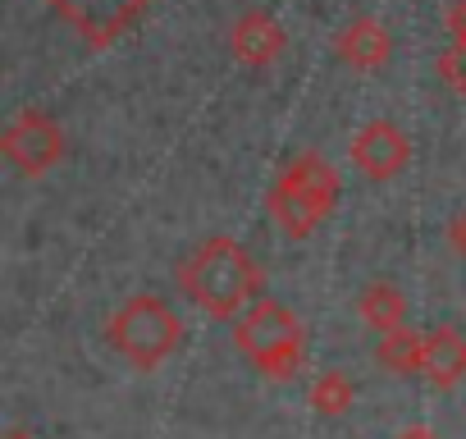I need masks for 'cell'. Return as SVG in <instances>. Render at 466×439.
Returning a JSON list of instances; mask_svg holds the SVG:
<instances>
[{"label": "cell", "mask_w": 466, "mask_h": 439, "mask_svg": "<svg viewBox=\"0 0 466 439\" xmlns=\"http://www.w3.org/2000/svg\"><path fill=\"white\" fill-rule=\"evenodd\" d=\"M174 284L183 289V298L206 311L210 321H238L252 302L266 298V271L261 261L228 234L201 239L174 271Z\"/></svg>", "instance_id": "1"}, {"label": "cell", "mask_w": 466, "mask_h": 439, "mask_svg": "<svg viewBox=\"0 0 466 439\" xmlns=\"http://www.w3.org/2000/svg\"><path fill=\"white\" fill-rule=\"evenodd\" d=\"M339 192H343L339 169L320 151H298L275 174V183L266 188V215L275 220V230L284 239L302 243V239H311L325 220L334 215Z\"/></svg>", "instance_id": "2"}, {"label": "cell", "mask_w": 466, "mask_h": 439, "mask_svg": "<svg viewBox=\"0 0 466 439\" xmlns=\"http://www.w3.org/2000/svg\"><path fill=\"white\" fill-rule=\"evenodd\" d=\"M233 348L266 380H293L307 366V325L284 302L261 298L233 321Z\"/></svg>", "instance_id": "3"}, {"label": "cell", "mask_w": 466, "mask_h": 439, "mask_svg": "<svg viewBox=\"0 0 466 439\" xmlns=\"http://www.w3.org/2000/svg\"><path fill=\"white\" fill-rule=\"evenodd\" d=\"M106 339L110 348L142 375L160 371L178 343H183V321L174 316V307L156 293H133L110 321H106Z\"/></svg>", "instance_id": "4"}, {"label": "cell", "mask_w": 466, "mask_h": 439, "mask_svg": "<svg viewBox=\"0 0 466 439\" xmlns=\"http://www.w3.org/2000/svg\"><path fill=\"white\" fill-rule=\"evenodd\" d=\"M65 128L56 124V115L46 110H24L5 124V133H0V151H5V160L24 174V179H42L51 174L60 160H65Z\"/></svg>", "instance_id": "5"}, {"label": "cell", "mask_w": 466, "mask_h": 439, "mask_svg": "<svg viewBox=\"0 0 466 439\" xmlns=\"http://www.w3.org/2000/svg\"><path fill=\"white\" fill-rule=\"evenodd\" d=\"M56 10V19L65 28H74L92 51L115 46L124 33L137 28V19L156 5V0H46Z\"/></svg>", "instance_id": "6"}, {"label": "cell", "mask_w": 466, "mask_h": 439, "mask_svg": "<svg viewBox=\"0 0 466 439\" xmlns=\"http://www.w3.org/2000/svg\"><path fill=\"white\" fill-rule=\"evenodd\" d=\"M357 174L375 179V183H389L407 169L411 160V138L393 124V119H366L357 133H352V147H348Z\"/></svg>", "instance_id": "7"}, {"label": "cell", "mask_w": 466, "mask_h": 439, "mask_svg": "<svg viewBox=\"0 0 466 439\" xmlns=\"http://www.w3.org/2000/svg\"><path fill=\"white\" fill-rule=\"evenodd\" d=\"M284 46H289V33H284V24L270 10H248L228 28V51L248 69H270L284 56Z\"/></svg>", "instance_id": "8"}, {"label": "cell", "mask_w": 466, "mask_h": 439, "mask_svg": "<svg viewBox=\"0 0 466 439\" xmlns=\"http://www.w3.org/2000/svg\"><path fill=\"white\" fill-rule=\"evenodd\" d=\"M334 56L348 69H357V74H380L389 65V56H393V37H389V28L375 15H357V19H348L334 33Z\"/></svg>", "instance_id": "9"}, {"label": "cell", "mask_w": 466, "mask_h": 439, "mask_svg": "<svg viewBox=\"0 0 466 439\" xmlns=\"http://www.w3.org/2000/svg\"><path fill=\"white\" fill-rule=\"evenodd\" d=\"M434 389H457L466 380V334L457 325L425 330V371Z\"/></svg>", "instance_id": "10"}, {"label": "cell", "mask_w": 466, "mask_h": 439, "mask_svg": "<svg viewBox=\"0 0 466 439\" xmlns=\"http://www.w3.org/2000/svg\"><path fill=\"white\" fill-rule=\"evenodd\" d=\"M357 316L375 330V334H389L398 325H407V298L398 284L389 280H370L361 293H357Z\"/></svg>", "instance_id": "11"}, {"label": "cell", "mask_w": 466, "mask_h": 439, "mask_svg": "<svg viewBox=\"0 0 466 439\" xmlns=\"http://www.w3.org/2000/svg\"><path fill=\"white\" fill-rule=\"evenodd\" d=\"M375 362H380L389 375H420V371H425V334H416V330H407V325L380 334Z\"/></svg>", "instance_id": "12"}, {"label": "cell", "mask_w": 466, "mask_h": 439, "mask_svg": "<svg viewBox=\"0 0 466 439\" xmlns=\"http://www.w3.org/2000/svg\"><path fill=\"white\" fill-rule=\"evenodd\" d=\"M307 403H311L320 416H343V412H352V403H357V384H352L348 371H320V375L311 380V389H307Z\"/></svg>", "instance_id": "13"}, {"label": "cell", "mask_w": 466, "mask_h": 439, "mask_svg": "<svg viewBox=\"0 0 466 439\" xmlns=\"http://www.w3.org/2000/svg\"><path fill=\"white\" fill-rule=\"evenodd\" d=\"M439 78H448V87L466 101V33H457V37L443 46V56H439Z\"/></svg>", "instance_id": "14"}, {"label": "cell", "mask_w": 466, "mask_h": 439, "mask_svg": "<svg viewBox=\"0 0 466 439\" xmlns=\"http://www.w3.org/2000/svg\"><path fill=\"white\" fill-rule=\"evenodd\" d=\"M448 248L466 261V210H457V215L448 220Z\"/></svg>", "instance_id": "15"}, {"label": "cell", "mask_w": 466, "mask_h": 439, "mask_svg": "<svg viewBox=\"0 0 466 439\" xmlns=\"http://www.w3.org/2000/svg\"><path fill=\"white\" fill-rule=\"evenodd\" d=\"M393 439H443L439 430H430V425H407V430H398Z\"/></svg>", "instance_id": "16"}, {"label": "cell", "mask_w": 466, "mask_h": 439, "mask_svg": "<svg viewBox=\"0 0 466 439\" xmlns=\"http://www.w3.org/2000/svg\"><path fill=\"white\" fill-rule=\"evenodd\" d=\"M5 439H37V434H33V430H10Z\"/></svg>", "instance_id": "17"}]
</instances>
